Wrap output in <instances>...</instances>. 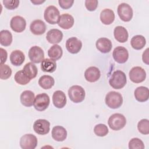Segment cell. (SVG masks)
Returning a JSON list of instances; mask_svg holds the SVG:
<instances>
[{
	"label": "cell",
	"mask_w": 149,
	"mask_h": 149,
	"mask_svg": "<svg viewBox=\"0 0 149 149\" xmlns=\"http://www.w3.org/2000/svg\"><path fill=\"white\" fill-rule=\"evenodd\" d=\"M127 82L126 76L125 73L121 70H117L113 72L111 76L109 83L114 89H120L125 87Z\"/></svg>",
	"instance_id": "6da1fadb"
},
{
	"label": "cell",
	"mask_w": 149,
	"mask_h": 149,
	"mask_svg": "<svg viewBox=\"0 0 149 149\" xmlns=\"http://www.w3.org/2000/svg\"><path fill=\"white\" fill-rule=\"evenodd\" d=\"M105 104L111 109H117L121 107L123 103L122 95L114 91H109L105 96Z\"/></svg>",
	"instance_id": "7a4b0ae2"
},
{
	"label": "cell",
	"mask_w": 149,
	"mask_h": 149,
	"mask_svg": "<svg viewBox=\"0 0 149 149\" xmlns=\"http://www.w3.org/2000/svg\"><path fill=\"white\" fill-rule=\"evenodd\" d=\"M108 123L109 127L113 130H119L123 129L126 123V118L119 113L112 115L108 119Z\"/></svg>",
	"instance_id": "3957f363"
},
{
	"label": "cell",
	"mask_w": 149,
	"mask_h": 149,
	"mask_svg": "<svg viewBox=\"0 0 149 149\" xmlns=\"http://www.w3.org/2000/svg\"><path fill=\"white\" fill-rule=\"evenodd\" d=\"M68 95L72 102L80 103L84 100L86 93L84 88L81 86L74 85L69 88Z\"/></svg>",
	"instance_id": "277c9868"
},
{
	"label": "cell",
	"mask_w": 149,
	"mask_h": 149,
	"mask_svg": "<svg viewBox=\"0 0 149 149\" xmlns=\"http://www.w3.org/2000/svg\"><path fill=\"white\" fill-rule=\"evenodd\" d=\"M60 16L59 10L54 5L48 6L44 13V19L51 24H58Z\"/></svg>",
	"instance_id": "5b68a950"
},
{
	"label": "cell",
	"mask_w": 149,
	"mask_h": 149,
	"mask_svg": "<svg viewBox=\"0 0 149 149\" xmlns=\"http://www.w3.org/2000/svg\"><path fill=\"white\" fill-rule=\"evenodd\" d=\"M49 102L50 99L49 95L47 93H41L36 95L33 105L36 110L43 111L48 107Z\"/></svg>",
	"instance_id": "8992f818"
},
{
	"label": "cell",
	"mask_w": 149,
	"mask_h": 149,
	"mask_svg": "<svg viewBox=\"0 0 149 149\" xmlns=\"http://www.w3.org/2000/svg\"><path fill=\"white\" fill-rule=\"evenodd\" d=\"M118 14L123 22H129L133 17V12L132 7L126 3H122L118 6Z\"/></svg>",
	"instance_id": "52a82bcc"
},
{
	"label": "cell",
	"mask_w": 149,
	"mask_h": 149,
	"mask_svg": "<svg viewBox=\"0 0 149 149\" xmlns=\"http://www.w3.org/2000/svg\"><path fill=\"white\" fill-rule=\"evenodd\" d=\"M130 80L135 83H140L144 81L146 77V73L143 68L140 66H135L129 72Z\"/></svg>",
	"instance_id": "ba28073f"
},
{
	"label": "cell",
	"mask_w": 149,
	"mask_h": 149,
	"mask_svg": "<svg viewBox=\"0 0 149 149\" xmlns=\"http://www.w3.org/2000/svg\"><path fill=\"white\" fill-rule=\"evenodd\" d=\"M37 139L32 134H26L20 139V146L23 149H34L37 145Z\"/></svg>",
	"instance_id": "9c48e42d"
},
{
	"label": "cell",
	"mask_w": 149,
	"mask_h": 149,
	"mask_svg": "<svg viewBox=\"0 0 149 149\" xmlns=\"http://www.w3.org/2000/svg\"><path fill=\"white\" fill-rule=\"evenodd\" d=\"M33 129L36 133L40 135L48 134L50 130V123L46 119H37L34 122Z\"/></svg>",
	"instance_id": "30bf717a"
},
{
	"label": "cell",
	"mask_w": 149,
	"mask_h": 149,
	"mask_svg": "<svg viewBox=\"0 0 149 149\" xmlns=\"http://www.w3.org/2000/svg\"><path fill=\"white\" fill-rule=\"evenodd\" d=\"M30 60L36 63L41 62L44 58V52L43 50L38 46H33L31 47L28 53Z\"/></svg>",
	"instance_id": "8fae6325"
},
{
	"label": "cell",
	"mask_w": 149,
	"mask_h": 149,
	"mask_svg": "<svg viewBox=\"0 0 149 149\" xmlns=\"http://www.w3.org/2000/svg\"><path fill=\"white\" fill-rule=\"evenodd\" d=\"M112 56L114 60L118 63H124L129 58V52L125 47L118 46L113 49Z\"/></svg>",
	"instance_id": "7c38bea8"
},
{
	"label": "cell",
	"mask_w": 149,
	"mask_h": 149,
	"mask_svg": "<svg viewBox=\"0 0 149 149\" xmlns=\"http://www.w3.org/2000/svg\"><path fill=\"white\" fill-rule=\"evenodd\" d=\"M10 26L13 31L16 33H21L26 29V22L23 17L15 16L11 19Z\"/></svg>",
	"instance_id": "4fadbf2b"
},
{
	"label": "cell",
	"mask_w": 149,
	"mask_h": 149,
	"mask_svg": "<svg viewBox=\"0 0 149 149\" xmlns=\"http://www.w3.org/2000/svg\"><path fill=\"white\" fill-rule=\"evenodd\" d=\"M81 47V41L75 37H70L66 40V48L68 51L72 54H76L79 52Z\"/></svg>",
	"instance_id": "5bb4252c"
},
{
	"label": "cell",
	"mask_w": 149,
	"mask_h": 149,
	"mask_svg": "<svg viewBox=\"0 0 149 149\" xmlns=\"http://www.w3.org/2000/svg\"><path fill=\"white\" fill-rule=\"evenodd\" d=\"M66 97L63 91L61 90L55 91L52 95V102L57 108H63L66 104Z\"/></svg>",
	"instance_id": "9a60e30c"
},
{
	"label": "cell",
	"mask_w": 149,
	"mask_h": 149,
	"mask_svg": "<svg viewBox=\"0 0 149 149\" xmlns=\"http://www.w3.org/2000/svg\"><path fill=\"white\" fill-rule=\"evenodd\" d=\"M96 48L101 53L106 54L111 51L112 44L111 41L105 37H102L98 38L96 41Z\"/></svg>",
	"instance_id": "2e32d148"
},
{
	"label": "cell",
	"mask_w": 149,
	"mask_h": 149,
	"mask_svg": "<svg viewBox=\"0 0 149 149\" xmlns=\"http://www.w3.org/2000/svg\"><path fill=\"white\" fill-rule=\"evenodd\" d=\"M46 38L49 43L56 44L62 41L63 38V33L59 29H52L47 32Z\"/></svg>",
	"instance_id": "e0dca14e"
},
{
	"label": "cell",
	"mask_w": 149,
	"mask_h": 149,
	"mask_svg": "<svg viewBox=\"0 0 149 149\" xmlns=\"http://www.w3.org/2000/svg\"><path fill=\"white\" fill-rule=\"evenodd\" d=\"M101 76V72L99 69L95 66L88 68L84 72V77L88 82H95Z\"/></svg>",
	"instance_id": "ac0fdd59"
},
{
	"label": "cell",
	"mask_w": 149,
	"mask_h": 149,
	"mask_svg": "<svg viewBox=\"0 0 149 149\" xmlns=\"http://www.w3.org/2000/svg\"><path fill=\"white\" fill-rule=\"evenodd\" d=\"M58 24L61 28L68 30L73 26L74 18L70 14L63 13L60 16Z\"/></svg>",
	"instance_id": "d6986e66"
},
{
	"label": "cell",
	"mask_w": 149,
	"mask_h": 149,
	"mask_svg": "<svg viewBox=\"0 0 149 149\" xmlns=\"http://www.w3.org/2000/svg\"><path fill=\"white\" fill-rule=\"evenodd\" d=\"M31 32L35 35H41L45 32V23L41 20L37 19L33 21L30 26Z\"/></svg>",
	"instance_id": "ffe728a7"
},
{
	"label": "cell",
	"mask_w": 149,
	"mask_h": 149,
	"mask_svg": "<svg viewBox=\"0 0 149 149\" xmlns=\"http://www.w3.org/2000/svg\"><path fill=\"white\" fill-rule=\"evenodd\" d=\"M52 137L57 141H63L67 137V131L61 126H56L52 128Z\"/></svg>",
	"instance_id": "44dd1931"
},
{
	"label": "cell",
	"mask_w": 149,
	"mask_h": 149,
	"mask_svg": "<svg viewBox=\"0 0 149 149\" xmlns=\"http://www.w3.org/2000/svg\"><path fill=\"white\" fill-rule=\"evenodd\" d=\"M22 104L25 107H31L35 100L34 93L30 90H25L23 91L20 97Z\"/></svg>",
	"instance_id": "7402d4cb"
},
{
	"label": "cell",
	"mask_w": 149,
	"mask_h": 149,
	"mask_svg": "<svg viewBox=\"0 0 149 149\" xmlns=\"http://www.w3.org/2000/svg\"><path fill=\"white\" fill-rule=\"evenodd\" d=\"M113 35L115 38L119 42H125L128 40V32L123 26H118L114 29Z\"/></svg>",
	"instance_id": "603a6c76"
},
{
	"label": "cell",
	"mask_w": 149,
	"mask_h": 149,
	"mask_svg": "<svg viewBox=\"0 0 149 149\" xmlns=\"http://www.w3.org/2000/svg\"><path fill=\"white\" fill-rule=\"evenodd\" d=\"M134 95L136 100L139 102H145L149 98L148 88L144 86L138 87L134 90Z\"/></svg>",
	"instance_id": "cb8c5ba5"
},
{
	"label": "cell",
	"mask_w": 149,
	"mask_h": 149,
	"mask_svg": "<svg viewBox=\"0 0 149 149\" xmlns=\"http://www.w3.org/2000/svg\"><path fill=\"white\" fill-rule=\"evenodd\" d=\"M25 60L24 54L20 50L13 51L10 55V61L11 63L15 66H20Z\"/></svg>",
	"instance_id": "d4e9b609"
},
{
	"label": "cell",
	"mask_w": 149,
	"mask_h": 149,
	"mask_svg": "<svg viewBox=\"0 0 149 149\" xmlns=\"http://www.w3.org/2000/svg\"><path fill=\"white\" fill-rule=\"evenodd\" d=\"M115 20L114 12L110 9H105L100 13V20L105 25H109L113 23Z\"/></svg>",
	"instance_id": "484cf974"
},
{
	"label": "cell",
	"mask_w": 149,
	"mask_h": 149,
	"mask_svg": "<svg viewBox=\"0 0 149 149\" xmlns=\"http://www.w3.org/2000/svg\"><path fill=\"white\" fill-rule=\"evenodd\" d=\"M62 55V49L58 44H54L48 51V55L51 59L55 61L61 58Z\"/></svg>",
	"instance_id": "4316f807"
},
{
	"label": "cell",
	"mask_w": 149,
	"mask_h": 149,
	"mask_svg": "<svg viewBox=\"0 0 149 149\" xmlns=\"http://www.w3.org/2000/svg\"><path fill=\"white\" fill-rule=\"evenodd\" d=\"M146 44V40L144 36L141 35H136L133 36L130 41V44L133 48L136 50L142 49Z\"/></svg>",
	"instance_id": "83f0119b"
},
{
	"label": "cell",
	"mask_w": 149,
	"mask_h": 149,
	"mask_svg": "<svg viewBox=\"0 0 149 149\" xmlns=\"http://www.w3.org/2000/svg\"><path fill=\"white\" fill-rule=\"evenodd\" d=\"M23 71L26 76L30 80L35 78L38 73V69L33 62L27 63L23 67Z\"/></svg>",
	"instance_id": "f1b7e54d"
},
{
	"label": "cell",
	"mask_w": 149,
	"mask_h": 149,
	"mask_svg": "<svg viewBox=\"0 0 149 149\" xmlns=\"http://www.w3.org/2000/svg\"><path fill=\"white\" fill-rule=\"evenodd\" d=\"M40 86L45 90L50 89L55 84L54 79L49 75H43L40 77L38 80Z\"/></svg>",
	"instance_id": "f546056e"
},
{
	"label": "cell",
	"mask_w": 149,
	"mask_h": 149,
	"mask_svg": "<svg viewBox=\"0 0 149 149\" xmlns=\"http://www.w3.org/2000/svg\"><path fill=\"white\" fill-rule=\"evenodd\" d=\"M41 68L43 72L52 73L55 72L56 69V62L51 59H44L41 62Z\"/></svg>",
	"instance_id": "4dcf8cb0"
},
{
	"label": "cell",
	"mask_w": 149,
	"mask_h": 149,
	"mask_svg": "<svg viewBox=\"0 0 149 149\" xmlns=\"http://www.w3.org/2000/svg\"><path fill=\"white\" fill-rule=\"evenodd\" d=\"M12 35L7 30H1L0 32V43L2 46H9L12 42Z\"/></svg>",
	"instance_id": "1f68e13d"
},
{
	"label": "cell",
	"mask_w": 149,
	"mask_h": 149,
	"mask_svg": "<svg viewBox=\"0 0 149 149\" xmlns=\"http://www.w3.org/2000/svg\"><path fill=\"white\" fill-rule=\"evenodd\" d=\"M15 81L20 85H26L30 81V79L26 76L23 70L17 71L14 77Z\"/></svg>",
	"instance_id": "d6a6232c"
},
{
	"label": "cell",
	"mask_w": 149,
	"mask_h": 149,
	"mask_svg": "<svg viewBox=\"0 0 149 149\" xmlns=\"http://www.w3.org/2000/svg\"><path fill=\"white\" fill-rule=\"evenodd\" d=\"M94 132L97 136L104 137L107 135L109 130L107 126H106L105 124L100 123L94 126Z\"/></svg>",
	"instance_id": "836d02e7"
},
{
	"label": "cell",
	"mask_w": 149,
	"mask_h": 149,
	"mask_svg": "<svg viewBox=\"0 0 149 149\" xmlns=\"http://www.w3.org/2000/svg\"><path fill=\"white\" fill-rule=\"evenodd\" d=\"M137 129L139 132L143 134H149V120L147 119L140 120L138 122Z\"/></svg>",
	"instance_id": "e575fe53"
},
{
	"label": "cell",
	"mask_w": 149,
	"mask_h": 149,
	"mask_svg": "<svg viewBox=\"0 0 149 149\" xmlns=\"http://www.w3.org/2000/svg\"><path fill=\"white\" fill-rule=\"evenodd\" d=\"M12 69L5 64L0 65V78L2 80H6L11 76Z\"/></svg>",
	"instance_id": "d590c367"
},
{
	"label": "cell",
	"mask_w": 149,
	"mask_h": 149,
	"mask_svg": "<svg viewBox=\"0 0 149 149\" xmlns=\"http://www.w3.org/2000/svg\"><path fill=\"white\" fill-rule=\"evenodd\" d=\"M129 148L130 149H144V144L142 140L139 138L135 137L129 141Z\"/></svg>",
	"instance_id": "8d00e7d4"
},
{
	"label": "cell",
	"mask_w": 149,
	"mask_h": 149,
	"mask_svg": "<svg viewBox=\"0 0 149 149\" xmlns=\"http://www.w3.org/2000/svg\"><path fill=\"white\" fill-rule=\"evenodd\" d=\"M19 1H9V0H3V3L5 7L9 10H13L17 8L19 5Z\"/></svg>",
	"instance_id": "74e56055"
},
{
	"label": "cell",
	"mask_w": 149,
	"mask_h": 149,
	"mask_svg": "<svg viewBox=\"0 0 149 149\" xmlns=\"http://www.w3.org/2000/svg\"><path fill=\"white\" fill-rule=\"evenodd\" d=\"M98 1L97 0H86L85 1V6L89 11H94L98 6Z\"/></svg>",
	"instance_id": "f35d334b"
},
{
	"label": "cell",
	"mask_w": 149,
	"mask_h": 149,
	"mask_svg": "<svg viewBox=\"0 0 149 149\" xmlns=\"http://www.w3.org/2000/svg\"><path fill=\"white\" fill-rule=\"evenodd\" d=\"M59 5L61 8L63 9H68L71 8L74 3L73 0H59Z\"/></svg>",
	"instance_id": "ab89813d"
},
{
	"label": "cell",
	"mask_w": 149,
	"mask_h": 149,
	"mask_svg": "<svg viewBox=\"0 0 149 149\" xmlns=\"http://www.w3.org/2000/svg\"><path fill=\"white\" fill-rule=\"evenodd\" d=\"M1 51V64H4V63L6 61L7 59V52L6 50L3 49L2 48H0Z\"/></svg>",
	"instance_id": "60d3db41"
},
{
	"label": "cell",
	"mask_w": 149,
	"mask_h": 149,
	"mask_svg": "<svg viewBox=\"0 0 149 149\" xmlns=\"http://www.w3.org/2000/svg\"><path fill=\"white\" fill-rule=\"evenodd\" d=\"M142 59L144 63L148 65V48H147L143 52L142 55Z\"/></svg>",
	"instance_id": "b9f144b4"
},
{
	"label": "cell",
	"mask_w": 149,
	"mask_h": 149,
	"mask_svg": "<svg viewBox=\"0 0 149 149\" xmlns=\"http://www.w3.org/2000/svg\"><path fill=\"white\" fill-rule=\"evenodd\" d=\"M45 1H41V0H35V1H31V2L34 3V5H39L43 2H44Z\"/></svg>",
	"instance_id": "7bdbcfd3"
}]
</instances>
